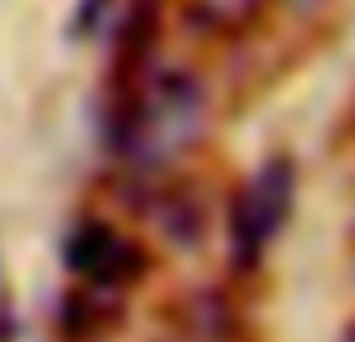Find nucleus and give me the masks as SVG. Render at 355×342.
Segmentation results:
<instances>
[{"instance_id":"nucleus-6","label":"nucleus","mask_w":355,"mask_h":342,"mask_svg":"<svg viewBox=\"0 0 355 342\" xmlns=\"http://www.w3.org/2000/svg\"><path fill=\"white\" fill-rule=\"evenodd\" d=\"M342 342H355V325H351V329H347V338H342Z\"/></svg>"},{"instance_id":"nucleus-5","label":"nucleus","mask_w":355,"mask_h":342,"mask_svg":"<svg viewBox=\"0 0 355 342\" xmlns=\"http://www.w3.org/2000/svg\"><path fill=\"white\" fill-rule=\"evenodd\" d=\"M104 9H108V0H81L77 18H72V32H90V27L104 18Z\"/></svg>"},{"instance_id":"nucleus-3","label":"nucleus","mask_w":355,"mask_h":342,"mask_svg":"<svg viewBox=\"0 0 355 342\" xmlns=\"http://www.w3.org/2000/svg\"><path fill=\"white\" fill-rule=\"evenodd\" d=\"M293 158L275 153L266 158L252 180H243L234 207H230V239H234V257L239 266H252L266 257V248L279 239V230L288 225V212H293Z\"/></svg>"},{"instance_id":"nucleus-1","label":"nucleus","mask_w":355,"mask_h":342,"mask_svg":"<svg viewBox=\"0 0 355 342\" xmlns=\"http://www.w3.org/2000/svg\"><path fill=\"white\" fill-rule=\"evenodd\" d=\"M211 126L207 90L184 68L148 63L135 81L113 90L108 104V135L117 158L135 176H157L198 149Z\"/></svg>"},{"instance_id":"nucleus-2","label":"nucleus","mask_w":355,"mask_h":342,"mask_svg":"<svg viewBox=\"0 0 355 342\" xmlns=\"http://www.w3.org/2000/svg\"><path fill=\"white\" fill-rule=\"evenodd\" d=\"M63 266L72 275L68 320L72 325H104L144 284L148 248L113 221L90 216L72 225L68 243H63Z\"/></svg>"},{"instance_id":"nucleus-4","label":"nucleus","mask_w":355,"mask_h":342,"mask_svg":"<svg viewBox=\"0 0 355 342\" xmlns=\"http://www.w3.org/2000/svg\"><path fill=\"white\" fill-rule=\"evenodd\" d=\"M270 0H184V14L216 36H239L266 14Z\"/></svg>"}]
</instances>
